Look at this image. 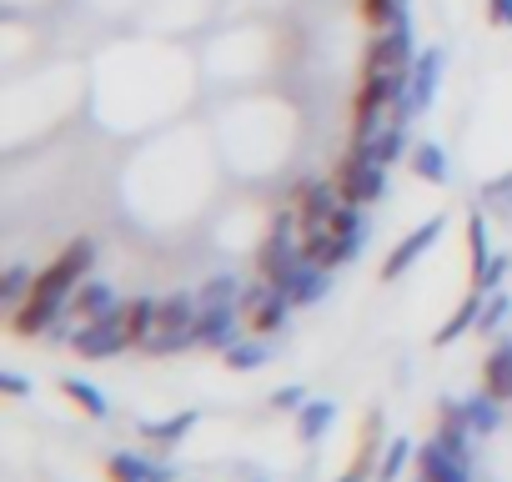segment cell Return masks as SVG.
Wrapping results in <instances>:
<instances>
[{
	"label": "cell",
	"mask_w": 512,
	"mask_h": 482,
	"mask_svg": "<svg viewBox=\"0 0 512 482\" xmlns=\"http://www.w3.org/2000/svg\"><path fill=\"white\" fill-rule=\"evenodd\" d=\"M91 267H96V241H91V236L66 241V252H61L46 272H36V287H31V297H26V302L51 307V312H66L71 292L86 282V272H91Z\"/></svg>",
	"instance_id": "6da1fadb"
},
{
	"label": "cell",
	"mask_w": 512,
	"mask_h": 482,
	"mask_svg": "<svg viewBox=\"0 0 512 482\" xmlns=\"http://www.w3.org/2000/svg\"><path fill=\"white\" fill-rule=\"evenodd\" d=\"M307 262V241H302V221H297V211L287 206V211H277V221H272V231L262 236V247H256V277L262 282H272V287H282L297 267Z\"/></svg>",
	"instance_id": "7a4b0ae2"
},
{
	"label": "cell",
	"mask_w": 512,
	"mask_h": 482,
	"mask_svg": "<svg viewBox=\"0 0 512 482\" xmlns=\"http://www.w3.org/2000/svg\"><path fill=\"white\" fill-rule=\"evenodd\" d=\"M196 317H201V297H196V292L156 297V327H151V337H146L141 347L156 352V357H171V352L196 347Z\"/></svg>",
	"instance_id": "3957f363"
},
{
	"label": "cell",
	"mask_w": 512,
	"mask_h": 482,
	"mask_svg": "<svg viewBox=\"0 0 512 482\" xmlns=\"http://www.w3.org/2000/svg\"><path fill=\"white\" fill-rule=\"evenodd\" d=\"M362 236H367V221H362V206H342L337 211V221L322 231V236H307V257L312 262H322L327 272H337V267H347L357 252H362Z\"/></svg>",
	"instance_id": "277c9868"
},
{
	"label": "cell",
	"mask_w": 512,
	"mask_h": 482,
	"mask_svg": "<svg viewBox=\"0 0 512 482\" xmlns=\"http://www.w3.org/2000/svg\"><path fill=\"white\" fill-rule=\"evenodd\" d=\"M417 56L422 51L412 46V26L397 21V26H387V31L372 36V46L362 56V76H412Z\"/></svg>",
	"instance_id": "5b68a950"
},
{
	"label": "cell",
	"mask_w": 512,
	"mask_h": 482,
	"mask_svg": "<svg viewBox=\"0 0 512 482\" xmlns=\"http://www.w3.org/2000/svg\"><path fill=\"white\" fill-rule=\"evenodd\" d=\"M342 206H347V196H342L337 176H332V181H302L297 196H292V211H297V221H302V241H307V236H322V231L337 221Z\"/></svg>",
	"instance_id": "8992f818"
},
{
	"label": "cell",
	"mask_w": 512,
	"mask_h": 482,
	"mask_svg": "<svg viewBox=\"0 0 512 482\" xmlns=\"http://www.w3.org/2000/svg\"><path fill=\"white\" fill-rule=\"evenodd\" d=\"M337 186H342V196H347L352 206L382 201V196H387V166H382V161H372V156H362V151L352 146V151H347V161L337 166Z\"/></svg>",
	"instance_id": "52a82bcc"
},
{
	"label": "cell",
	"mask_w": 512,
	"mask_h": 482,
	"mask_svg": "<svg viewBox=\"0 0 512 482\" xmlns=\"http://www.w3.org/2000/svg\"><path fill=\"white\" fill-rule=\"evenodd\" d=\"M292 307H297V302H292L282 287L262 282V287H251V292H246L241 317H246V327H251L256 337H272V332H282V322L292 317Z\"/></svg>",
	"instance_id": "ba28073f"
},
{
	"label": "cell",
	"mask_w": 512,
	"mask_h": 482,
	"mask_svg": "<svg viewBox=\"0 0 512 482\" xmlns=\"http://www.w3.org/2000/svg\"><path fill=\"white\" fill-rule=\"evenodd\" d=\"M71 347H76V357H86V362H101V357H116L121 347H131V337H126V327H121V307H116L111 317H101V322H81V327L71 332Z\"/></svg>",
	"instance_id": "9c48e42d"
},
{
	"label": "cell",
	"mask_w": 512,
	"mask_h": 482,
	"mask_svg": "<svg viewBox=\"0 0 512 482\" xmlns=\"http://www.w3.org/2000/svg\"><path fill=\"white\" fill-rule=\"evenodd\" d=\"M442 226H447L442 216H427L417 231H407V236L397 241V247L387 252V262H382V282H397L407 267H417V257H427V252H432V241L442 236Z\"/></svg>",
	"instance_id": "30bf717a"
},
{
	"label": "cell",
	"mask_w": 512,
	"mask_h": 482,
	"mask_svg": "<svg viewBox=\"0 0 512 482\" xmlns=\"http://www.w3.org/2000/svg\"><path fill=\"white\" fill-rule=\"evenodd\" d=\"M417 477L422 482H472V457H462L432 437L427 447H417Z\"/></svg>",
	"instance_id": "8fae6325"
},
{
	"label": "cell",
	"mask_w": 512,
	"mask_h": 482,
	"mask_svg": "<svg viewBox=\"0 0 512 482\" xmlns=\"http://www.w3.org/2000/svg\"><path fill=\"white\" fill-rule=\"evenodd\" d=\"M241 307H201V317H196V347H216V352H226L236 337H241Z\"/></svg>",
	"instance_id": "7c38bea8"
},
{
	"label": "cell",
	"mask_w": 512,
	"mask_h": 482,
	"mask_svg": "<svg viewBox=\"0 0 512 482\" xmlns=\"http://www.w3.org/2000/svg\"><path fill=\"white\" fill-rule=\"evenodd\" d=\"M116 307H121V297L111 292V282H96V277H86V282L71 292V302H66L71 322H101V317H111Z\"/></svg>",
	"instance_id": "4fadbf2b"
},
{
	"label": "cell",
	"mask_w": 512,
	"mask_h": 482,
	"mask_svg": "<svg viewBox=\"0 0 512 482\" xmlns=\"http://www.w3.org/2000/svg\"><path fill=\"white\" fill-rule=\"evenodd\" d=\"M442 66H447L442 46H432V51H422V56H417V66H412V86H407V106H412V116H422V111L432 106L437 81H442Z\"/></svg>",
	"instance_id": "5bb4252c"
},
{
	"label": "cell",
	"mask_w": 512,
	"mask_h": 482,
	"mask_svg": "<svg viewBox=\"0 0 512 482\" xmlns=\"http://www.w3.org/2000/svg\"><path fill=\"white\" fill-rule=\"evenodd\" d=\"M106 477H111V482H176L166 462L141 457V452H111V457H106Z\"/></svg>",
	"instance_id": "9a60e30c"
},
{
	"label": "cell",
	"mask_w": 512,
	"mask_h": 482,
	"mask_svg": "<svg viewBox=\"0 0 512 482\" xmlns=\"http://www.w3.org/2000/svg\"><path fill=\"white\" fill-rule=\"evenodd\" d=\"M327 277H332V272H327L322 262H312V257H307V262H302V267L282 282V292H287L297 307H312V302H322V297H327V287H332Z\"/></svg>",
	"instance_id": "2e32d148"
},
{
	"label": "cell",
	"mask_w": 512,
	"mask_h": 482,
	"mask_svg": "<svg viewBox=\"0 0 512 482\" xmlns=\"http://www.w3.org/2000/svg\"><path fill=\"white\" fill-rule=\"evenodd\" d=\"M332 422H337V402L332 397H307L302 402V412H297V442H322L327 432H332Z\"/></svg>",
	"instance_id": "e0dca14e"
},
{
	"label": "cell",
	"mask_w": 512,
	"mask_h": 482,
	"mask_svg": "<svg viewBox=\"0 0 512 482\" xmlns=\"http://www.w3.org/2000/svg\"><path fill=\"white\" fill-rule=\"evenodd\" d=\"M482 302H487V297H482V292L472 287V292H467V297L457 302V312H452V317H447V322H442V327L432 332V342H437V347H452L457 337H467V332L477 327V317H482Z\"/></svg>",
	"instance_id": "ac0fdd59"
},
{
	"label": "cell",
	"mask_w": 512,
	"mask_h": 482,
	"mask_svg": "<svg viewBox=\"0 0 512 482\" xmlns=\"http://www.w3.org/2000/svg\"><path fill=\"white\" fill-rule=\"evenodd\" d=\"M482 392H492L497 402H512V337L492 347V357L482 362Z\"/></svg>",
	"instance_id": "d6986e66"
},
{
	"label": "cell",
	"mask_w": 512,
	"mask_h": 482,
	"mask_svg": "<svg viewBox=\"0 0 512 482\" xmlns=\"http://www.w3.org/2000/svg\"><path fill=\"white\" fill-rule=\"evenodd\" d=\"M196 422H201V412H196V407H186V412H176V417H166V422H141V437H146L156 452H171V447H176Z\"/></svg>",
	"instance_id": "ffe728a7"
},
{
	"label": "cell",
	"mask_w": 512,
	"mask_h": 482,
	"mask_svg": "<svg viewBox=\"0 0 512 482\" xmlns=\"http://www.w3.org/2000/svg\"><path fill=\"white\" fill-rule=\"evenodd\" d=\"M357 151H362V156H372V161H382V166L402 161V156H407V121H397V126L377 131V136H372V141H362Z\"/></svg>",
	"instance_id": "44dd1931"
},
{
	"label": "cell",
	"mask_w": 512,
	"mask_h": 482,
	"mask_svg": "<svg viewBox=\"0 0 512 482\" xmlns=\"http://www.w3.org/2000/svg\"><path fill=\"white\" fill-rule=\"evenodd\" d=\"M412 171H417L422 181H432V186H447V181H452V161H447V151H442L437 141L412 146Z\"/></svg>",
	"instance_id": "7402d4cb"
},
{
	"label": "cell",
	"mask_w": 512,
	"mask_h": 482,
	"mask_svg": "<svg viewBox=\"0 0 512 482\" xmlns=\"http://www.w3.org/2000/svg\"><path fill=\"white\" fill-rule=\"evenodd\" d=\"M121 327H126L131 347H141V342L151 337V327H156V297H131V302H121Z\"/></svg>",
	"instance_id": "603a6c76"
},
{
	"label": "cell",
	"mask_w": 512,
	"mask_h": 482,
	"mask_svg": "<svg viewBox=\"0 0 512 482\" xmlns=\"http://www.w3.org/2000/svg\"><path fill=\"white\" fill-rule=\"evenodd\" d=\"M61 392H66V402H76L86 417H96V422L111 417V402H106L101 387H91V382H81V377H61Z\"/></svg>",
	"instance_id": "cb8c5ba5"
},
{
	"label": "cell",
	"mask_w": 512,
	"mask_h": 482,
	"mask_svg": "<svg viewBox=\"0 0 512 482\" xmlns=\"http://www.w3.org/2000/svg\"><path fill=\"white\" fill-rule=\"evenodd\" d=\"M467 422H472V432H477V437H492V432L502 427V402H497L492 392L467 397Z\"/></svg>",
	"instance_id": "d4e9b609"
},
{
	"label": "cell",
	"mask_w": 512,
	"mask_h": 482,
	"mask_svg": "<svg viewBox=\"0 0 512 482\" xmlns=\"http://www.w3.org/2000/svg\"><path fill=\"white\" fill-rule=\"evenodd\" d=\"M467 257H472V277L492 262V241H487V211H467Z\"/></svg>",
	"instance_id": "484cf974"
},
{
	"label": "cell",
	"mask_w": 512,
	"mask_h": 482,
	"mask_svg": "<svg viewBox=\"0 0 512 482\" xmlns=\"http://www.w3.org/2000/svg\"><path fill=\"white\" fill-rule=\"evenodd\" d=\"M407 462H417V447H412L407 437H392V442L382 447V462H377V482H397V477L407 472Z\"/></svg>",
	"instance_id": "4316f807"
},
{
	"label": "cell",
	"mask_w": 512,
	"mask_h": 482,
	"mask_svg": "<svg viewBox=\"0 0 512 482\" xmlns=\"http://www.w3.org/2000/svg\"><path fill=\"white\" fill-rule=\"evenodd\" d=\"M201 307H241L246 302V292H241V282L236 277H211V282H201Z\"/></svg>",
	"instance_id": "83f0119b"
},
{
	"label": "cell",
	"mask_w": 512,
	"mask_h": 482,
	"mask_svg": "<svg viewBox=\"0 0 512 482\" xmlns=\"http://www.w3.org/2000/svg\"><path fill=\"white\" fill-rule=\"evenodd\" d=\"M357 11H362V21H367V26L387 31V26L407 21V0H357Z\"/></svg>",
	"instance_id": "f1b7e54d"
},
{
	"label": "cell",
	"mask_w": 512,
	"mask_h": 482,
	"mask_svg": "<svg viewBox=\"0 0 512 482\" xmlns=\"http://www.w3.org/2000/svg\"><path fill=\"white\" fill-rule=\"evenodd\" d=\"M31 287H36V272H26V267H11L6 277H0V302H6V307H21V302L31 297Z\"/></svg>",
	"instance_id": "f546056e"
},
{
	"label": "cell",
	"mask_w": 512,
	"mask_h": 482,
	"mask_svg": "<svg viewBox=\"0 0 512 482\" xmlns=\"http://www.w3.org/2000/svg\"><path fill=\"white\" fill-rule=\"evenodd\" d=\"M226 367H231V372L267 367V347H262V342H231V347H226Z\"/></svg>",
	"instance_id": "4dcf8cb0"
},
{
	"label": "cell",
	"mask_w": 512,
	"mask_h": 482,
	"mask_svg": "<svg viewBox=\"0 0 512 482\" xmlns=\"http://www.w3.org/2000/svg\"><path fill=\"white\" fill-rule=\"evenodd\" d=\"M507 277H512V262L492 252V262H487V267H482V272L472 277V287H477L482 297H492V292H502V282H507Z\"/></svg>",
	"instance_id": "1f68e13d"
},
{
	"label": "cell",
	"mask_w": 512,
	"mask_h": 482,
	"mask_svg": "<svg viewBox=\"0 0 512 482\" xmlns=\"http://www.w3.org/2000/svg\"><path fill=\"white\" fill-rule=\"evenodd\" d=\"M507 312H512V297H507V292H492V297L482 302V317H477V332H497V327L507 322Z\"/></svg>",
	"instance_id": "d6a6232c"
},
{
	"label": "cell",
	"mask_w": 512,
	"mask_h": 482,
	"mask_svg": "<svg viewBox=\"0 0 512 482\" xmlns=\"http://www.w3.org/2000/svg\"><path fill=\"white\" fill-rule=\"evenodd\" d=\"M482 211H512V176L482 186Z\"/></svg>",
	"instance_id": "836d02e7"
},
{
	"label": "cell",
	"mask_w": 512,
	"mask_h": 482,
	"mask_svg": "<svg viewBox=\"0 0 512 482\" xmlns=\"http://www.w3.org/2000/svg\"><path fill=\"white\" fill-rule=\"evenodd\" d=\"M302 402H307V387H302V382H287V387L272 392V407H277V412H302Z\"/></svg>",
	"instance_id": "e575fe53"
},
{
	"label": "cell",
	"mask_w": 512,
	"mask_h": 482,
	"mask_svg": "<svg viewBox=\"0 0 512 482\" xmlns=\"http://www.w3.org/2000/svg\"><path fill=\"white\" fill-rule=\"evenodd\" d=\"M0 392L6 397H31V382L21 372H0Z\"/></svg>",
	"instance_id": "d590c367"
},
{
	"label": "cell",
	"mask_w": 512,
	"mask_h": 482,
	"mask_svg": "<svg viewBox=\"0 0 512 482\" xmlns=\"http://www.w3.org/2000/svg\"><path fill=\"white\" fill-rule=\"evenodd\" d=\"M487 21L492 26H512V0H487Z\"/></svg>",
	"instance_id": "8d00e7d4"
},
{
	"label": "cell",
	"mask_w": 512,
	"mask_h": 482,
	"mask_svg": "<svg viewBox=\"0 0 512 482\" xmlns=\"http://www.w3.org/2000/svg\"><path fill=\"white\" fill-rule=\"evenodd\" d=\"M251 482H267V477H251Z\"/></svg>",
	"instance_id": "74e56055"
}]
</instances>
